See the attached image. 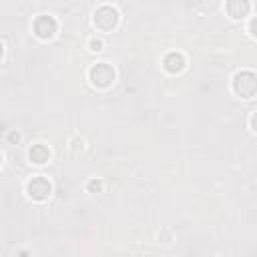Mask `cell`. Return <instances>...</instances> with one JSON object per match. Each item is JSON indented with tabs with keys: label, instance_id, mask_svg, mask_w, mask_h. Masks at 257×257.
I'll use <instances>...</instances> for the list:
<instances>
[{
	"label": "cell",
	"instance_id": "obj_1",
	"mask_svg": "<svg viewBox=\"0 0 257 257\" xmlns=\"http://www.w3.org/2000/svg\"><path fill=\"white\" fill-rule=\"evenodd\" d=\"M233 88L241 98H251L257 94V74L251 70H243L235 74Z\"/></svg>",
	"mask_w": 257,
	"mask_h": 257
},
{
	"label": "cell",
	"instance_id": "obj_2",
	"mask_svg": "<svg viewBox=\"0 0 257 257\" xmlns=\"http://www.w3.org/2000/svg\"><path fill=\"white\" fill-rule=\"evenodd\" d=\"M116 22H118V12L112 6H100L94 12V24L102 32H110L116 26Z\"/></svg>",
	"mask_w": 257,
	"mask_h": 257
},
{
	"label": "cell",
	"instance_id": "obj_3",
	"mask_svg": "<svg viewBox=\"0 0 257 257\" xmlns=\"http://www.w3.org/2000/svg\"><path fill=\"white\" fill-rule=\"evenodd\" d=\"M90 80H92L94 86H98V88H106V86L114 80V70H112V66L106 64V62H98V64H94V66L90 68Z\"/></svg>",
	"mask_w": 257,
	"mask_h": 257
},
{
	"label": "cell",
	"instance_id": "obj_4",
	"mask_svg": "<svg viewBox=\"0 0 257 257\" xmlns=\"http://www.w3.org/2000/svg\"><path fill=\"white\" fill-rule=\"evenodd\" d=\"M26 191H28V195H30L34 201H44V199H48L52 187H50V183H48L44 177H34L32 181H28Z\"/></svg>",
	"mask_w": 257,
	"mask_h": 257
},
{
	"label": "cell",
	"instance_id": "obj_5",
	"mask_svg": "<svg viewBox=\"0 0 257 257\" xmlns=\"http://www.w3.org/2000/svg\"><path fill=\"white\" fill-rule=\"evenodd\" d=\"M34 32H36V36L42 38V40L54 36V32H56V20H54L52 16H46V14H44V16H38V18L34 20Z\"/></svg>",
	"mask_w": 257,
	"mask_h": 257
},
{
	"label": "cell",
	"instance_id": "obj_6",
	"mask_svg": "<svg viewBox=\"0 0 257 257\" xmlns=\"http://www.w3.org/2000/svg\"><path fill=\"white\" fill-rule=\"evenodd\" d=\"M163 64H165L167 72L177 74V72H181V70L185 68V58H183V54H179V52H169V54L165 56Z\"/></svg>",
	"mask_w": 257,
	"mask_h": 257
},
{
	"label": "cell",
	"instance_id": "obj_7",
	"mask_svg": "<svg viewBox=\"0 0 257 257\" xmlns=\"http://www.w3.org/2000/svg\"><path fill=\"white\" fill-rule=\"evenodd\" d=\"M227 12H229L231 18L239 20V18L247 16V12H249V2H245V0H231V2H227Z\"/></svg>",
	"mask_w": 257,
	"mask_h": 257
},
{
	"label": "cell",
	"instance_id": "obj_8",
	"mask_svg": "<svg viewBox=\"0 0 257 257\" xmlns=\"http://www.w3.org/2000/svg\"><path fill=\"white\" fill-rule=\"evenodd\" d=\"M28 157H30L32 163H36V165H44V163L48 161V157H50V151H48V147H44V145H32Z\"/></svg>",
	"mask_w": 257,
	"mask_h": 257
},
{
	"label": "cell",
	"instance_id": "obj_9",
	"mask_svg": "<svg viewBox=\"0 0 257 257\" xmlns=\"http://www.w3.org/2000/svg\"><path fill=\"white\" fill-rule=\"evenodd\" d=\"M100 189H102V183H100L98 179H92V181L88 183V191H90V193H98Z\"/></svg>",
	"mask_w": 257,
	"mask_h": 257
},
{
	"label": "cell",
	"instance_id": "obj_10",
	"mask_svg": "<svg viewBox=\"0 0 257 257\" xmlns=\"http://www.w3.org/2000/svg\"><path fill=\"white\" fill-rule=\"evenodd\" d=\"M90 48L98 52V50H102V42L100 40H90Z\"/></svg>",
	"mask_w": 257,
	"mask_h": 257
},
{
	"label": "cell",
	"instance_id": "obj_11",
	"mask_svg": "<svg viewBox=\"0 0 257 257\" xmlns=\"http://www.w3.org/2000/svg\"><path fill=\"white\" fill-rule=\"evenodd\" d=\"M8 141H10V143H18V141H20V135H18L16 131H12V133H8Z\"/></svg>",
	"mask_w": 257,
	"mask_h": 257
},
{
	"label": "cell",
	"instance_id": "obj_12",
	"mask_svg": "<svg viewBox=\"0 0 257 257\" xmlns=\"http://www.w3.org/2000/svg\"><path fill=\"white\" fill-rule=\"evenodd\" d=\"M249 30H251V34L257 38V18H253V20H251V24H249Z\"/></svg>",
	"mask_w": 257,
	"mask_h": 257
},
{
	"label": "cell",
	"instance_id": "obj_13",
	"mask_svg": "<svg viewBox=\"0 0 257 257\" xmlns=\"http://www.w3.org/2000/svg\"><path fill=\"white\" fill-rule=\"evenodd\" d=\"M251 128H253V131L257 133V112H255V114L251 116Z\"/></svg>",
	"mask_w": 257,
	"mask_h": 257
}]
</instances>
